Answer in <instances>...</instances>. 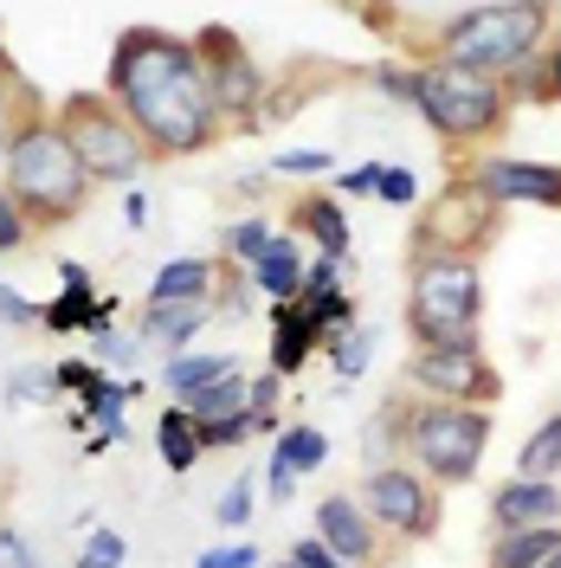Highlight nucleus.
<instances>
[{
    "instance_id": "nucleus-25",
    "label": "nucleus",
    "mask_w": 561,
    "mask_h": 568,
    "mask_svg": "<svg viewBox=\"0 0 561 568\" xmlns=\"http://www.w3.org/2000/svg\"><path fill=\"white\" fill-rule=\"evenodd\" d=\"M517 471H523V478H555V471H561V414H549V420L523 439Z\"/></svg>"
},
{
    "instance_id": "nucleus-13",
    "label": "nucleus",
    "mask_w": 561,
    "mask_h": 568,
    "mask_svg": "<svg viewBox=\"0 0 561 568\" xmlns=\"http://www.w3.org/2000/svg\"><path fill=\"white\" fill-rule=\"evenodd\" d=\"M316 536H323V542H329L349 568H381V556H387L381 530H375V517L361 510V497H355V491L316 497Z\"/></svg>"
},
{
    "instance_id": "nucleus-2",
    "label": "nucleus",
    "mask_w": 561,
    "mask_h": 568,
    "mask_svg": "<svg viewBox=\"0 0 561 568\" xmlns=\"http://www.w3.org/2000/svg\"><path fill=\"white\" fill-rule=\"evenodd\" d=\"M0 187L20 201V213L33 220V233H52V226H71L78 213L91 207V187L98 181L84 175V162L71 155L59 116L45 104V91H27L20 104V123H13V142L0 155Z\"/></svg>"
},
{
    "instance_id": "nucleus-47",
    "label": "nucleus",
    "mask_w": 561,
    "mask_h": 568,
    "mask_svg": "<svg viewBox=\"0 0 561 568\" xmlns=\"http://www.w3.org/2000/svg\"><path fill=\"white\" fill-rule=\"evenodd\" d=\"M0 59H7V33H0Z\"/></svg>"
},
{
    "instance_id": "nucleus-33",
    "label": "nucleus",
    "mask_w": 561,
    "mask_h": 568,
    "mask_svg": "<svg viewBox=\"0 0 561 568\" xmlns=\"http://www.w3.org/2000/svg\"><path fill=\"white\" fill-rule=\"evenodd\" d=\"M284 562H290V568H349L343 556H336V549H329V542H323V536H297Z\"/></svg>"
},
{
    "instance_id": "nucleus-31",
    "label": "nucleus",
    "mask_w": 561,
    "mask_h": 568,
    "mask_svg": "<svg viewBox=\"0 0 561 568\" xmlns=\"http://www.w3.org/2000/svg\"><path fill=\"white\" fill-rule=\"evenodd\" d=\"M123 556H130V542H123L116 530H91L71 568H123Z\"/></svg>"
},
{
    "instance_id": "nucleus-7",
    "label": "nucleus",
    "mask_w": 561,
    "mask_h": 568,
    "mask_svg": "<svg viewBox=\"0 0 561 568\" xmlns=\"http://www.w3.org/2000/svg\"><path fill=\"white\" fill-rule=\"evenodd\" d=\"M52 116H59L71 155L84 162V175L91 181L123 187V181H136V175L155 169V149L142 142V130L123 116V104H116L110 91H71V98L52 104Z\"/></svg>"
},
{
    "instance_id": "nucleus-36",
    "label": "nucleus",
    "mask_w": 561,
    "mask_h": 568,
    "mask_svg": "<svg viewBox=\"0 0 561 568\" xmlns=\"http://www.w3.org/2000/svg\"><path fill=\"white\" fill-rule=\"evenodd\" d=\"M0 329H39V304L0 284Z\"/></svg>"
},
{
    "instance_id": "nucleus-1",
    "label": "nucleus",
    "mask_w": 561,
    "mask_h": 568,
    "mask_svg": "<svg viewBox=\"0 0 561 568\" xmlns=\"http://www.w3.org/2000/svg\"><path fill=\"white\" fill-rule=\"evenodd\" d=\"M104 91L142 130L155 162H194L226 130L213 110L207 71L194 59V39L162 33V27H123L116 33L104 59Z\"/></svg>"
},
{
    "instance_id": "nucleus-12",
    "label": "nucleus",
    "mask_w": 561,
    "mask_h": 568,
    "mask_svg": "<svg viewBox=\"0 0 561 568\" xmlns=\"http://www.w3.org/2000/svg\"><path fill=\"white\" fill-rule=\"evenodd\" d=\"M465 175L491 194L497 207H549L561 213V162H529V155H465Z\"/></svg>"
},
{
    "instance_id": "nucleus-27",
    "label": "nucleus",
    "mask_w": 561,
    "mask_h": 568,
    "mask_svg": "<svg viewBox=\"0 0 561 568\" xmlns=\"http://www.w3.org/2000/svg\"><path fill=\"white\" fill-rule=\"evenodd\" d=\"M323 349H329V368H336V382H355V375L368 368V355H375V336H368L361 323H349V329H336Z\"/></svg>"
},
{
    "instance_id": "nucleus-29",
    "label": "nucleus",
    "mask_w": 561,
    "mask_h": 568,
    "mask_svg": "<svg viewBox=\"0 0 561 568\" xmlns=\"http://www.w3.org/2000/svg\"><path fill=\"white\" fill-rule=\"evenodd\" d=\"M27 91H33V78H20L13 59H0V155H7V142H13V123H20Z\"/></svg>"
},
{
    "instance_id": "nucleus-21",
    "label": "nucleus",
    "mask_w": 561,
    "mask_h": 568,
    "mask_svg": "<svg viewBox=\"0 0 561 568\" xmlns=\"http://www.w3.org/2000/svg\"><path fill=\"white\" fill-rule=\"evenodd\" d=\"M155 453H162V465H169L175 478L207 459V453H201V426H194V414H187L181 400H169V407L155 414Z\"/></svg>"
},
{
    "instance_id": "nucleus-10",
    "label": "nucleus",
    "mask_w": 561,
    "mask_h": 568,
    "mask_svg": "<svg viewBox=\"0 0 561 568\" xmlns=\"http://www.w3.org/2000/svg\"><path fill=\"white\" fill-rule=\"evenodd\" d=\"M355 497L375 517V530L394 536V542H432L439 524H446V485H432L420 465H407V459L375 465Z\"/></svg>"
},
{
    "instance_id": "nucleus-49",
    "label": "nucleus",
    "mask_w": 561,
    "mask_h": 568,
    "mask_svg": "<svg viewBox=\"0 0 561 568\" xmlns=\"http://www.w3.org/2000/svg\"><path fill=\"white\" fill-rule=\"evenodd\" d=\"M355 7H361V0H355Z\"/></svg>"
},
{
    "instance_id": "nucleus-39",
    "label": "nucleus",
    "mask_w": 561,
    "mask_h": 568,
    "mask_svg": "<svg viewBox=\"0 0 561 568\" xmlns=\"http://www.w3.org/2000/svg\"><path fill=\"white\" fill-rule=\"evenodd\" d=\"M368 78L381 84L387 98H400V104H414V65H375Z\"/></svg>"
},
{
    "instance_id": "nucleus-28",
    "label": "nucleus",
    "mask_w": 561,
    "mask_h": 568,
    "mask_svg": "<svg viewBox=\"0 0 561 568\" xmlns=\"http://www.w3.org/2000/svg\"><path fill=\"white\" fill-rule=\"evenodd\" d=\"M272 233H278V226H272L265 213H252V220H233V226H226V240H220V258H233V265H252L258 252L272 246Z\"/></svg>"
},
{
    "instance_id": "nucleus-35",
    "label": "nucleus",
    "mask_w": 561,
    "mask_h": 568,
    "mask_svg": "<svg viewBox=\"0 0 561 568\" xmlns=\"http://www.w3.org/2000/svg\"><path fill=\"white\" fill-rule=\"evenodd\" d=\"M91 355H98V368H104V362L130 368V362L142 355V343H136V336H116V329H104V336H91Z\"/></svg>"
},
{
    "instance_id": "nucleus-8",
    "label": "nucleus",
    "mask_w": 561,
    "mask_h": 568,
    "mask_svg": "<svg viewBox=\"0 0 561 568\" xmlns=\"http://www.w3.org/2000/svg\"><path fill=\"white\" fill-rule=\"evenodd\" d=\"M503 233V207L478 181L452 169V181L439 194H426L420 213H414V246L407 252H446V258H484Z\"/></svg>"
},
{
    "instance_id": "nucleus-46",
    "label": "nucleus",
    "mask_w": 561,
    "mask_h": 568,
    "mask_svg": "<svg viewBox=\"0 0 561 568\" xmlns=\"http://www.w3.org/2000/svg\"><path fill=\"white\" fill-rule=\"evenodd\" d=\"M549 13H555V20H561V0H549Z\"/></svg>"
},
{
    "instance_id": "nucleus-48",
    "label": "nucleus",
    "mask_w": 561,
    "mask_h": 568,
    "mask_svg": "<svg viewBox=\"0 0 561 568\" xmlns=\"http://www.w3.org/2000/svg\"><path fill=\"white\" fill-rule=\"evenodd\" d=\"M272 568H290V562H272Z\"/></svg>"
},
{
    "instance_id": "nucleus-30",
    "label": "nucleus",
    "mask_w": 561,
    "mask_h": 568,
    "mask_svg": "<svg viewBox=\"0 0 561 568\" xmlns=\"http://www.w3.org/2000/svg\"><path fill=\"white\" fill-rule=\"evenodd\" d=\"M33 246V220L20 213V201L0 187V258H13V252H27Z\"/></svg>"
},
{
    "instance_id": "nucleus-22",
    "label": "nucleus",
    "mask_w": 561,
    "mask_h": 568,
    "mask_svg": "<svg viewBox=\"0 0 561 568\" xmlns=\"http://www.w3.org/2000/svg\"><path fill=\"white\" fill-rule=\"evenodd\" d=\"M561 542V524H529V530H497L484 568H536Z\"/></svg>"
},
{
    "instance_id": "nucleus-15",
    "label": "nucleus",
    "mask_w": 561,
    "mask_h": 568,
    "mask_svg": "<svg viewBox=\"0 0 561 568\" xmlns=\"http://www.w3.org/2000/svg\"><path fill=\"white\" fill-rule=\"evenodd\" d=\"M529 524H561V485L510 471L491 491V530H529Z\"/></svg>"
},
{
    "instance_id": "nucleus-42",
    "label": "nucleus",
    "mask_w": 561,
    "mask_h": 568,
    "mask_svg": "<svg viewBox=\"0 0 561 568\" xmlns=\"http://www.w3.org/2000/svg\"><path fill=\"white\" fill-rule=\"evenodd\" d=\"M20 400H59V375L52 368H20Z\"/></svg>"
},
{
    "instance_id": "nucleus-40",
    "label": "nucleus",
    "mask_w": 561,
    "mask_h": 568,
    "mask_svg": "<svg viewBox=\"0 0 561 568\" xmlns=\"http://www.w3.org/2000/svg\"><path fill=\"white\" fill-rule=\"evenodd\" d=\"M0 568H39L33 542H27L20 530H7V524H0Z\"/></svg>"
},
{
    "instance_id": "nucleus-6",
    "label": "nucleus",
    "mask_w": 561,
    "mask_h": 568,
    "mask_svg": "<svg viewBox=\"0 0 561 568\" xmlns=\"http://www.w3.org/2000/svg\"><path fill=\"white\" fill-rule=\"evenodd\" d=\"M414 110L426 116V130L446 142V149H491L503 130H510V91L503 78L491 71H465V65H446V59H420L414 65Z\"/></svg>"
},
{
    "instance_id": "nucleus-19",
    "label": "nucleus",
    "mask_w": 561,
    "mask_h": 568,
    "mask_svg": "<svg viewBox=\"0 0 561 568\" xmlns=\"http://www.w3.org/2000/svg\"><path fill=\"white\" fill-rule=\"evenodd\" d=\"M316 349H323V336L310 329L304 304H297V297L272 304V368H278L284 382H290L297 368H310V355H316Z\"/></svg>"
},
{
    "instance_id": "nucleus-5",
    "label": "nucleus",
    "mask_w": 561,
    "mask_h": 568,
    "mask_svg": "<svg viewBox=\"0 0 561 568\" xmlns=\"http://www.w3.org/2000/svg\"><path fill=\"white\" fill-rule=\"evenodd\" d=\"M549 33H555L549 0H491V7H465V13H452V20L439 27V39H432L426 59H446V65L503 78V71L542 59Z\"/></svg>"
},
{
    "instance_id": "nucleus-17",
    "label": "nucleus",
    "mask_w": 561,
    "mask_h": 568,
    "mask_svg": "<svg viewBox=\"0 0 561 568\" xmlns=\"http://www.w3.org/2000/svg\"><path fill=\"white\" fill-rule=\"evenodd\" d=\"M220 317L207 304H142V323H136V343L142 349H162V355H181L194 336H207V323Z\"/></svg>"
},
{
    "instance_id": "nucleus-3",
    "label": "nucleus",
    "mask_w": 561,
    "mask_h": 568,
    "mask_svg": "<svg viewBox=\"0 0 561 568\" xmlns=\"http://www.w3.org/2000/svg\"><path fill=\"white\" fill-rule=\"evenodd\" d=\"M407 336L414 349H478L484 343V258L407 252Z\"/></svg>"
},
{
    "instance_id": "nucleus-24",
    "label": "nucleus",
    "mask_w": 561,
    "mask_h": 568,
    "mask_svg": "<svg viewBox=\"0 0 561 568\" xmlns=\"http://www.w3.org/2000/svg\"><path fill=\"white\" fill-rule=\"evenodd\" d=\"M233 368V355H169V368H162V388L175 394V400H187V394H201L213 382V375H226Z\"/></svg>"
},
{
    "instance_id": "nucleus-9",
    "label": "nucleus",
    "mask_w": 561,
    "mask_h": 568,
    "mask_svg": "<svg viewBox=\"0 0 561 568\" xmlns=\"http://www.w3.org/2000/svg\"><path fill=\"white\" fill-rule=\"evenodd\" d=\"M194 59H201V71H207V91H213L220 123L258 130V110H265V98H272V71L258 65V52H252L233 27L207 20V27L194 33Z\"/></svg>"
},
{
    "instance_id": "nucleus-20",
    "label": "nucleus",
    "mask_w": 561,
    "mask_h": 568,
    "mask_svg": "<svg viewBox=\"0 0 561 568\" xmlns=\"http://www.w3.org/2000/svg\"><path fill=\"white\" fill-rule=\"evenodd\" d=\"M213 291H220V258H169L149 284V304H207Z\"/></svg>"
},
{
    "instance_id": "nucleus-14",
    "label": "nucleus",
    "mask_w": 561,
    "mask_h": 568,
    "mask_svg": "<svg viewBox=\"0 0 561 568\" xmlns=\"http://www.w3.org/2000/svg\"><path fill=\"white\" fill-rule=\"evenodd\" d=\"M323 459H329V433L323 426H278V439H272V465H265V491L278 497H297V485L310 478V471H323Z\"/></svg>"
},
{
    "instance_id": "nucleus-4",
    "label": "nucleus",
    "mask_w": 561,
    "mask_h": 568,
    "mask_svg": "<svg viewBox=\"0 0 561 568\" xmlns=\"http://www.w3.org/2000/svg\"><path fill=\"white\" fill-rule=\"evenodd\" d=\"M381 426L394 433L387 446H407V465H420L432 485H471L484 453H491V407L400 394Z\"/></svg>"
},
{
    "instance_id": "nucleus-26",
    "label": "nucleus",
    "mask_w": 561,
    "mask_h": 568,
    "mask_svg": "<svg viewBox=\"0 0 561 568\" xmlns=\"http://www.w3.org/2000/svg\"><path fill=\"white\" fill-rule=\"evenodd\" d=\"M201 426V453H226V446H246V439H272V426L258 414H226V420H194Z\"/></svg>"
},
{
    "instance_id": "nucleus-34",
    "label": "nucleus",
    "mask_w": 561,
    "mask_h": 568,
    "mask_svg": "<svg viewBox=\"0 0 561 568\" xmlns=\"http://www.w3.org/2000/svg\"><path fill=\"white\" fill-rule=\"evenodd\" d=\"M272 169H278V175H329L336 162H329V149H284Z\"/></svg>"
},
{
    "instance_id": "nucleus-11",
    "label": "nucleus",
    "mask_w": 561,
    "mask_h": 568,
    "mask_svg": "<svg viewBox=\"0 0 561 568\" xmlns=\"http://www.w3.org/2000/svg\"><path fill=\"white\" fill-rule=\"evenodd\" d=\"M400 388L420 400H458V407H497L503 400V368H497L484 343L478 349H414Z\"/></svg>"
},
{
    "instance_id": "nucleus-23",
    "label": "nucleus",
    "mask_w": 561,
    "mask_h": 568,
    "mask_svg": "<svg viewBox=\"0 0 561 568\" xmlns=\"http://www.w3.org/2000/svg\"><path fill=\"white\" fill-rule=\"evenodd\" d=\"M246 382H252V375L239 368V362H233L226 375H213L207 388H201V394H187L181 407H187L194 420H226V414H246Z\"/></svg>"
},
{
    "instance_id": "nucleus-32",
    "label": "nucleus",
    "mask_w": 561,
    "mask_h": 568,
    "mask_svg": "<svg viewBox=\"0 0 561 568\" xmlns=\"http://www.w3.org/2000/svg\"><path fill=\"white\" fill-rule=\"evenodd\" d=\"M375 201H387V207H420V175H414V169H400V162H387Z\"/></svg>"
},
{
    "instance_id": "nucleus-44",
    "label": "nucleus",
    "mask_w": 561,
    "mask_h": 568,
    "mask_svg": "<svg viewBox=\"0 0 561 568\" xmlns=\"http://www.w3.org/2000/svg\"><path fill=\"white\" fill-rule=\"evenodd\" d=\"M123 220L142 233V226H149V201H142V194H130V201H123Z\"/></svg>"
},
{
    "instance_id": "nucleus-41",
    "label": "nucleus",
    "mask_w": 561,
    "mask_h": 568,
    "mask_svg": "<svg viewBox=\"0 0 561 568\" xmlns=\"http://www.w3.org/2000/svg\"><path fill=\"white\" fill-rule=\"evenodd\" d=\"M194 568H265V562H258V549H252V542H233V549H207Z\"/></svg>"
},
{
    "instance_id": "nucleus-37",
    "label": "nucleus",
    "mask_w": 561,
    "mask_h": 568,
    "mask_svg": "<svg viewBox=\"0 0 561 568\" xmlns=\"http://www.w3.org/2000/svg\"><path fill=\"white\" fill-rule=\"evenodd\" d=\"M252 491H258V485H252V478H239L233 491L220 497V510H213V517H220L226 530H239V524H246V517H252Z\"/></svg>"
},
{
    "instance_id": "nucleus-18",
    "label": "nucleus",
    "mask_w": 561,
    "mask_h": 568,
    "mask_svg": "<svg viewBox=\"0 0 561 568\" xmlns=\"http://www.w3.org/2000/svg\"><path fill=\"white\" fill-rule=\"evenodd\" d=\"M246 278H252V291L272 297V304L297 297V291H304V240H297V233H272V246L246 265Z\"/></svg>"
},
{
    "instance_id": "nucleus-43",
    "label": "nucleus",
    "mask_w": 561,
    "mask_h": 568,
    "mask_svg": "<svg viewBox=\"0 0 561 568\" xmlns=\"http://www.w3.org/2000/svg\"><path fill=\"white\" fill-rule=\"evenodd\" d=\"M542 84H549V104H561V33L542 45Z\"/></svg>"
},
{
    "instance_id": "nucleus-16",
    "label": "nucleus",
    "mask_w": 561,
    "mask_h": 568,
    "mask_svg": "<svg viewBox=\"0 0 561 568\" xmlns=\"http://www.w3.org/2000/svg\"><path fill=\"white\" fill-rule=\"evenodd\" d=\"M290 233H304L323 258H343L349 265V252H355V226H349V213H343V194H329V187H304L297 201H290Z\"/></svg>"
},
{
    "instance_id": "nucleus-45",
    "label": "nucleus",
    "mask_w": 561,
    "mask_h": 568,
    "mask_svg": "<svg viewBox=\"0 0 561 568\" xmlns=\"http://www.w3.org/2000/svg\"><path fill=\"white\" fill-rule=\"evenodd\" d=\"M536 568H561V542H555V549H549V556H542Z\"/></svg>"
},
{
    "instance_id": "nucleus-38",
    "label": "nucleus",
    "mask_w": 561,
    "mask_h": 568,
    "mask_svg": "<svg viewBox=\"0 0 561 568\" xmlns=\"http://www.w3.org/2000/svg\"><path fill=\"white\" fill-rule=\"evenodd\" d=\"M381 169H387V162H361V169H349V175H336L329 194H361V201H368V194L381 187Z\"/></svg>"
}]
</instances>
